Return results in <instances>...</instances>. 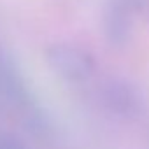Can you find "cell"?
<instances>
[{
  "label": "cell",
  "instance_id": "1",
  "mask_svg": "<svg viewBox=\"0 0 149 149\" xmlns=\"http://www.w3.org/2000/svg\"><path fill=\"white\" fill-rule=\"evenodd\" d=\"M44 56L49 68L68 83H84L95 74V60L81 46L56 42L46 49Z\"/></svg>",
  "mask_w": 149,
  "mask_h": 149
},
{
  "label": "cell",
  "instance_id": "2",
  "mask_svg": "<svg viewBox=\"0 0 149 149\" xmlns=\"http://www.w3.org/2000/svg\"><path fill=\"white\" fill-rule=\"evenodd\" d=\"M135 16L137 11L132 0H105L102 13V28L111 46L123 47L130 42Z\"/></svg>",
  "mask_w": 149,
  "mask_h": 149
},
{
  "label": "cell",
  "instance_id": "3",
  "mask_svg": "<svg viewBox=\"0 0 149 149\" xmlns=\"http://www.w3.org/2000/svg\"><path fill=\"white\" fill-rule=\"evenodd\" d=\"M105 100L112 111L128 114V112L137 111L140 98L137 97L133 88H130L128 84H112V86H109V90L105 93Z\"/></svg>",
  "mask_w": 149,
  "mask_h": 149
},
{
  "label": "cell",
  "instance_id": "4",
  "mask_svg": "<svg viewBox=\"0 0 149 149\" xmlns=\"http://www.w3.org/2000/svg\"><path fill=\"white\" fill-rule=\"evenodd\" d=\"M0 149H26V146L16 133L0 130Z\"/></svg>",
  "mask_w": 149,
  "mask_h": 149
},
{
  "label": "cell",
  "instance_id": "5",
  "mask_svg": "<svg viewBox=\"0 0 149 149\" xmlns=\"http://www.w3.org/2000/svg\"><path fill=\"white\" fill-rule=\"evenodd\" d=\"M137 14H144L149 18V0H132Z\"/></svg>",
  "mask_w": 149,
  "mask_h": 149
}]
</instances>
